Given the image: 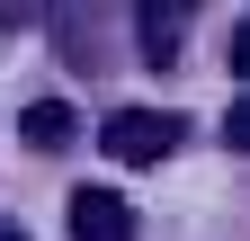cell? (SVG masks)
I'll list each match as a JSON object with an SVG mask.
<instances>
[{
	"label": "cell",
	"mask_w": 250,
	"mask_h": 241,
	"mask_svg": "<svg viewBox=\"0 0 250 241\" xmlns=\"http://www.w3.org/2000/svg\"><path fill=\"white\" fill-rule=\"evenodd\" d=\"M72 241H134V205H125L116 188H72Z\"/></svg>",
	"instance_id": "2"
},
{
	"label": "cell",
	"mask_w": 250,
	"mask_h": 241,
	"mask_svg": "<svg viewBox=\"0 0 250 241\" xmlns=\"http://www.w3.org/2000/svg\"><path fill=\"white\" fill-rule=\"evenodd\" d=\"M0 241H27V232H18V223H9V215H0Z\"/></svg>",
	"instance_id": "7"
},
{
	"label": "cell",
	"mask_w": 250,
	"mask_h": 241,
	"mask_svg": "<svg viewBox=\"0 0 250 241\" xmlns=\"http://www.w3.org/2000/svg\"><path fill=\"white\" fill-rule=\"evenodd\" d=\"M224 134H232L241 152H250V89H241V99H232V116H224Z\"/></svg>",
	"instance_id": "5"
},
{
	"label": "cell",
	"mask_w": 250,
	"mask_h": 241,
	"mask_svg": "<svg viewBox=\"0 0 250 241\" xmlns=\"http://www.w3.org/2000/svg\"><path fill=\"white\" fill-rule=\"evenodd\" d=\"M134 36H143V54H152V63H170V54H179V9L143 0V9H134Z\"/></svg>",
	"instance_id": "3"
},
{
	"label": "cell",
	"mask_w": 250,
	"mask_h": 241,
	"mask_svg": "<svg viewBox=\"0 0 250 241\" xmlns=\"http://www.w3.org/2000/svg\"><path fill=\"white\" fill-rule=\"evenodd\" d=\"M179 134H188V125H179L170 107H116V116H107V152L134 161V170L161 161V152H179Z\"/></svg>",
	"instance_id": "1"
},
{
	"label": "cell",
	"mask_w": 250,
	"mask_h": 241,
	"mask_svg": "<svg viewBox=\"0 0 250 241\" xmlns=\"http://www.w3.org/2000/svg\"><path fill=\"white\" fill-rule=\"evenodd\" d=\"M18 134H27V143H36V152H54V143H62V134H72V107H62V99H36V107H27V116H18Z\"/></svg>",
	"instance_id": "4"
},
{
	"label": "cell",
	"mask_w": 250,
	"mask_h": 241,
	"mask_svg": "<svg viewBox=\"0 0 250 241\" xmlns=\"http://www.w3.org/2000/svg\"><path fill=\"white\" fill-rule=\"evenodd\" d=\"M232 72H250V18H241V36H232Z\"/></svg>",
	"instance_id": "6"
}]
</instances>
